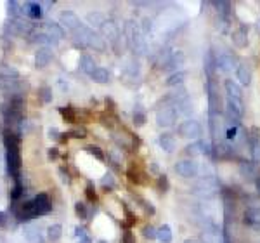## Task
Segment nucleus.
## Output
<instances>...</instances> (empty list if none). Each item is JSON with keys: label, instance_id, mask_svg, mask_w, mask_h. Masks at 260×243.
I'll return each mask as SVG.
<instances>
[{"label": "nucleus", "instance_id": "1", "mask_svg": "<svg viewBox=\"0 0 260 243\" xmlns=\"http://www.w3.org/2000/svg\"><path fill=\"white\" fill-rule=\"evenodd\" d=\"M49 210H50V202H49L47 195L40 193V195L35 196L31 202L24 203L23 207H21V212H18V217L21 221L33 219V217L44 216V214H47Z\"/></svg>", "mask_w": 260, "mask_h": 243}, {"label": "nucleus", "instance_id": "2", "mask_svg": "<svg viewBox=\"0 0 260 243\" xmlns=\"http://www.w3.org/2000/svg\"><path fill=\"white\" fill-rule=\"evenodd\" d=\"M219 191H220V184L213 175H207V177L200 179V181L194 184V188H192V193L205 200L213 198Z\"/></svg>", "mask_w": 260, "mask_h": 243}, {"label": "nucleus", "instance_id": "3", "mask_svg": "<svg viewBox=\"0 0 260 243\" xmlns=\"http://www.w3.org/2000/svg\"><path fill=\"white\" fill-rule=\"evenodd\" d=\"M125 33H127L128 44H130V47H132L134 52H136V54H146V52H148V44H146L144 35H142V32L137 28V24L128 23V26L125 28Z\"/></svg>", "mask_w": 260, "mask_h": 243}, {"label": "nucleus", "instance_id": "4", "mask_svg": "<svg viewBox=\"0 0 260 243\" xmlns=\"http://www.w3.org/2000/svg\"><path fill=\"white\" fill-rule=\"evenodd\" d=\"M207 92H208V110L210 115H219L222 110V101L219 98V90L215 89V83L212 78H208L207 82Z\"/></svg>", "mask_w": 260, "mask_h": 243}, {"label": "nucleus", "instance_id": "5", "mask_svg": "<svg viewBox=\"0 0 260 243\" xmlns=\"http://www.w3.org/2000/svg\"><path fill=\"white\" fill-rule=\"evenodd\" d=\"M184 61H186V57H184V54L180 51H175L172 54H165V56H163V61H161V70L174 71L175 73V71L184 65Z\"/></svg>", "mask_w": 260, "mask_h": 243}, {"label": "nucleus", "instance_id": "6", "mask_svg": "<svg viewBox=\"0 0 260 243\" xmlns=\"http://www.w3.org/2000/svg\"><path fill=\"white\" fill-rule=\"evenodd\" d=\"M179 134L184 139H198L201 136V125L196 120H186L179 125Z\"/></svg>", "mask_w": 260, "mask_h": 243}, {"label": "nucleus", "instance_id": "7", "mask_svg": "<svg viewBox=\"0 0 260 243\" xmlns=\"http://www.w3.org/2000/svg\"><path fill=\"white\" fill-rule=\"evenodd\" d=\"M179 111H175L174 106H165L156 113V124L160 127H172L177 122Z\"/></svg>", "mask_w": 260, "mask_h": 243}, {"label": "nucleus", "instance_id": "8", "mask_svg": "<svg viewBox=\"0 0 260 243\" xmlns=\"http://www.w3.org/2000/svg\"><path fill=\"white\" fill-rule=\"evenodd\" d=\"M175 172L179 175H182V177H194V175L198 174V163L194 160H191V158H187V160H179L175 163Z\"/></svg>", "mask_w": 260, "mask_h": 243}, {"label": "nucleus", "instance_id": "9", "mask_svg": "<svg viewBox=\"0 0 260 243\" xmlns=\"http://www.w3.org/2000/svg\"><path fill=\"white\" fill-rule=\"evenodd\" d=\"M201 243H224V236L215 224L208 223L207 228L203 229V234H201Z\"/></svg>", "mask_w": 260, "mask_h": 243}, {"label": "nucleus", "instance_id": "10", "mask_svg": "<svg viewBox=\"0 0 260 243\" xmlns=\"http://www.w3.org/2000/svg\"><path fill=\"white\" fill-rule=\"evenodd\" d=\"M243 219H245L246 226L253 229H260V205H253V207L246 208Z\"/></svg>", "mask_w": 260, "mask_h": 243}, {"label": "nucleus", "instance_id": "11", "mask_svg": "<svg viewBox=\"0 0 260 243\" xmlns=\"http://www.w3.org/2000/svg\"><path fill=\"white\" fill-rule=\"evenodd\" d=\"M250 151H251V160L253 163H260V134L257 129L251 131V136L248 137Z\"/></svg>", "mask_w": 260, "mask_h": 243}, {"label": "nucleus", "instance_id": "12", "mask_svg": "<svg viewBox=\"0 0 260 243\" xmlns=\"http://www.w3.org/2000/svg\"><path fill=\"white\" fill-rule=\"evenodd\" d=\"M224 87H225V92H228V99H231V101H236V103H243V90L236 82L225 80Z\"/></svg>", "mask_w": 260, "mask_h": 243}, {"label": "nucleus", "instance_id": "13", "mask_svg": "<svg viewBox=\"0 0 260 243\" xmlns=\"http://www.w3.org/2000/svg\"><path fill=\"white\" fill-rule=\"evenodd\" d=\"M217 68H220L222 71H233V70H236L238 68V65H236V59H234L231 54H220L219 57H217Z\"/></svg>", "mask_w": 260, "mask_h": 243}, {"label": "nucleus", "instance_id": "14", "mask_svg": "<svg viewBox=\"0 0 260 243\" xmlns=\"http://www.w3.org/2000/svg\"><path fill=\"white\" fill-rule=\"evenodd\" d=\"M240 174L243 179L251 181V179H257V165L253 162H241L240 163Z\"/></svg>", "mask_w": 260, "mask_h": 243}, {"label": "nucleus", "instance_id": "15", "mask_svg": "<svg viewBox=\"0 0 260 243\" xmlns=\"http://www.w3.org/2000/svg\"><path fill=\"white\" fill-rule=\"evenodd\" d=\"M233 44L240 49L248 45V30L245 26H240L238 30L233 32Z\"/></svg>", "mask_w": 260, "mask_h": 243}, {"label": "nucleus", "instance_id": "16", "mask_svg": "<svg viewBox=\"0 0 260 243\" xmlns=\"http://www.w3.org/2000/svg\"><path fill=\"white\" fill-rule=\"evenodd\" d=\"M61 23L64 24L68 30H71V32H77L78 28H82L80 19H78L77 16L73 14V12H64V14L61 16Z\"/></svg>", "mask_w": 260, "mask_h": 243}, {"label": "nucleus", "instance_id": "17", "mask_svg": "<svg viewBox=\"0 0 260 243\" xmlns=\"http://www.w3.org/2000/svg\"><path fill=\"white\" fill-rule=\"evenodd\" d=\"M236 77H238V80L243 83V85H250V83H251V70H250V66L245 65V63L238 65Z\"/></svg>", "mask_w": 260, "mask_h": 243}, {"label": "nucleus", "instance_id": "18", "mask_svg": "<svg viewBox=\"0 0 260 243\" xmlns=\"http://www.w3.org/2000/svg\"><path fill=\"white\" fill-rule=\"evenodd\" d=\"M158 142H160L163 151H167V153H174L175 148H177V142H175V139L170 136V134H161Z\"/></svg>", "mask_w": 260, "mask_h": 243}, {"label": "nucleus", "instance_id": "19", "mask_svg": "<svg viewBox=\"0 0 260 243\" xmlns=\"http://www.w3.org/2000/svg\"><path fill=\"white\" fill-rule=\"evenodd\" d=\"M213 151H215V157L219 158V160H225V158L233 157V149H231L228 144H222V142H217V144L213 146Z\"/></svg>", "mask_w": 260, "mask_h": 243}, {"label": "nucleus", "instance_id": "20", "mask_svg": "<svg viewBox=\"0 0 260 243\" xmlns=\"http://www.w3.org/2000/svg\"><path fill=\"white\" fill-rule=\"evenodd\" d=\"M184 80H186V73H184V71H175V73H172L170 77L167 78L165 85H169V87H179V85H182Z\"/></svg>", "mask_w": 260, "mask_h": 243}, {"label": "nucleus", "instance_id": "21", "mask_svg": "<svg viewBox=\"0 0 260 243\" xmlns=\"http://www.w3.org/2000/svg\"><path fill=\"white\" fill-rule=\"evenodd\" d=\"M24 11H26V14L33 19H37L42 16V6L39 2H26L24 4Z\"/></svg>", "mask_w": 260, "mask_h": 243}, {"label": "nucleus", "instance_id": "22", "mask_svg": "<svg viewBox=\"0 0 260 243\" xmlns=\"http://www.w3.org/2000/svg\"><path fill=\"white\" fill-rule=\"evenodd\" d=\"M210 132L213 139H219L222 134V124L219 120V115H210Z\"/></svg>", "mask_w": 260, "mask_h": 243}, {"label": "nucleus", "instance_id": "23", "mask_svg": "<svg viewBox=\"0 0 260 243\" xmlns=\"http://www.w3.org/2000/svg\"><path fill=\"white\" fill-rule=\"evenodd\" d=\"M172 229H170V226H167V224H163L161 228H158V231H156V240H160L161 243H170L172 241Z\"/></svg>", "mask_w": 260, "mask_h": 243}, {"label": "nucleus", "instance_id": "24", "mask_svg": "<svg viewBox=\"0 0 260 243\" xmlns=\"http://www.w3.org/2000/svg\"><path fill=\"white\" fill-rule=\"evenodd\" d=\"M50 59H52V52H50L49 49H42V51L37 52L35 63H37V66H45Z\"/></svg>", "mask_w": 260, "mask_h": 243}, {"label": "nucleus", "instance_id": "25", "mask_svg": "<svg viewBox=\"0 0 260 243\" xmlns=\"http://www.w3.org/2000/svg\"><path fill=\"white\" fill-rule=\"evenodd\" d=\"M80 66H82V70L85 71V73H94L95 71V68H98V66H95V63H94V57H90V56H83L82 57V61H80Z\"/></svg>", "mask_w": 260, "mask_h": 243}, {"label": "nucleus", "instance_id": "26", "mask_svg": "<svg viewBox=\"0 0 260 243\" xmlns=\"http://www.w3.org/2000/svg\"><path fill=\"white\" fill-rule=\"evenodd\" d=\"M213 6L217 7V11H219L220 18L228 23V18H229V11H231V4L229 2H224V0H220V2H215Z\"/></svg>", "mask_w": 260, "mask_h": 243}, {"label": "nucleus", "instance_id": "27", "mask_svg": "<svg viewBox=\"0 0 260 243\" xmlns=\"http://www.w3.org/2000/svg\"><path fill=\"white\" fill-rule=\"evenodd\" d=\"M92 78L99 83H106L108 80H110V71H108L106 68H95V71L92 73Z\"/></svg>", "mask_w": 260, "mask_h": 243}, {"label": "nucleus", "instance_id": "28", "mask_svg": "<svg viewBox=\"0 0 260 243\" xmlns=\"http://www.w3.org/2000/svg\"><path fill=\"white\" fill-rule=\"evenodd\" d=\"M186 153L189 155V157H196V155H201V153H203V142H201V141L192 142V144H189L186 148Z\"/></svg>", "mask_w": 260, "mask_h": 243}, {"label": "nucleus", "instance_id": "29", "mask_svg": "<svg viewBox=\"0 0 260 243\" xmlns=\"http://www.w3.org/2000/svg\"><path fill=\"white\" fill-rule=\"evenodd\" d=\"M101 184H103L104 190L111 191V190H115L116 181H115V177H113L111 174H106V175H104V177H103V181H101Z\"/></svg>", "mask_w": 260, "mask_h": 243}, {"label": "nucleus", "instance_id": "30", "mask_svg": "<svg viewBox=\"0 0 260 243\" xmlns=\"http://www.w3.org/2000/svg\"><path fill=\"white\" fill-rule=\"evenodd\" d=\"M177 108L180 110V113H184V115H189V113H192V103L189 98H186L184 101H180L177 104Z\"/></svg>", "mask_w": 260, "mask_h": 243}, {"label": "nucleus", "instance_id": "31", "mask_svg": "<svg viewBox=\"0 0 260 243\" xmlns=\"http://www.w3.org/2000/svg\"><path fill=\"white\" fill-rule=\"evenodd\" d=\"M125 73L130 75V77H136V75H139V63L130 61L127 65V68H125Z\"/></svg>", "mask_w": 260, "mask_h": 243}, {"label": "nucleus", "instance_id": "32", "mask_svg": "<svg viewBox=\"0 0 260 243\" xmlns=\"http://www.w3.org/2000/svg\"><path fill=\"white\" fill-rule=\"evenodd\" d=\"M156 228H153V226H146L144 229H142V234H144L148 240H156Z\"/></svg>", "mask_w": 260, "mask_h": 243}, {"label": "nucleus", "instance_id": "33", "mask_svg": "<svg viewBox=\"0 0 260 243\" xmlns=\"http://www.w3.org/2000/svg\"><path fill=\"white\" fill-rule=\"evenodd\" d=\"M61 233H62V229H61V226H52V228H49V238L50 240H59V236H61Z\"/></svg>", "mask_w": 260, "mask_h": 243}, {"label": "nucleus", "instance_id": "34", "mask_svg": "<svg viewBox=\"0 0 260 243\" xmlns=\"http://www.w3.org/2000/svg\"><path fill=\"white\" fill-rule=\"evenodd\" d=\"M127 175H128V179H130V181H132V183H137V184L141 183V174L137 172V170H136V167H134V165L128 169Z\"/></svg>", "mask_w": 260, "mask_h": 243}, {"label": "nucleus", "instance_id": "35", "mask_svg": "<svg viewBox=\"0 0 260 243\" xmlns=\"http://www.w3.org/2000/svg\"><path fill=\"white\" fill-rule=\"evenodd\" d=\"M87 151H89L90 155H94L98 160H104V153H103V149L101 148H98V146H89L87 148Z\"/></svg>", "mask_w": 260, "mask_h": 243}, {"label": "nucleus", "instance_id": "36", "mask_svg": "<svg viewBox=\"0 0 260 243\" xmlns=\"http://www.w3.org/2000/svg\"><path fill=\"white\" fill-rule=\"evenodd\" d=\"M134 122H136V125H144L146 115H144V113H142L141 110H137L136 113H134Z\"/></svg>", "mask_w": 260, "mask_h": 243}, {"label": "nucleus", "instance_id": "37", "mask_svg": "<svg viewBox=\"0 0 260 243\" xmlns=\"http://www.w3.org/2000/svg\"><path fill=\"white\" fill-rule=\"evenodd\" d=\"M61 115L64 116L68 122H75V113L71 108H61Z\"/></svg>", "mask_w": 260, "mask_h": 243}, {"label": "nucleus", "instance_id": "38", "mask_svg": "<svg viewBox=\"0 0 260 243\" xmlns=\"http://www.w3.org/2000/svg\"><path fill=\"white\" fill-rule=\"evenodd\" d=\"M158 188L165 193V191H169V177L167 175H161L160 179H158Z\"/></svg>", "mask_w": 260, "mask_h": 243}, {"label": "nucleus", "instance_id": "39", "mask_svg": "<svg viewBox=\"0 0 260 243\" xmlns=\"http://www.w3.org/2000/svg\"><path fill=\"white\" fill-rule=\"evenodd\" d=\"M77 234H78V236H80L82 240L85 241V243H90L89 233H87V231H85V229H83V228H77Z\"/></svg>", "mask_w": 260, "mask_h": 243}, {"label": "nucleus", "instance_id": "40", "mask_svg": "<svg viewBox=\"0 0 260 243\" xmlns=\"http://www.w3.org/2000/svg\"><path fill=\"white\" fill-rule=\"evenodd\" d=\"M87 196H89V200H95V198H98V195H95V190H94V184H92V183L87 184Z\"/></svg>", "mask_w": 260, "mask_h": 243}, {"label": "nucleus", "instance_id": "41", "mask_svg": "<svg viewBox=\"0 0 260 243\" xmlns=\"http://www.w3.org/2000/svg\"><path fill=\"white\" fill-rule=\"evenodd\" d=\"M21 193H23V186H21V183H18V184H16V188H14V190H12V200H18L19 198V196H21Z\"/></svg>", "mask_w": 260, "mask_h": 243}, {"label": "nucleus", "instance_id": "42", "mask_svg": "<svg viewBox=\"0 0 260 243\" xmlns=\"http://www.w3.org/2000/svg\"><path fill=\"white\" fill-rule=\"evenodd\" d=\"M77 214L82 217V219H85L87 217V207L83 203H77Z\"/></svg>", "mask_w": 260, "mask_h": 243}, {"label": "nucleus", "instance_id": "43", "mask_svg": "<svg viewBox=\"0 0 260 243\" xmlns=\"http://www.w3.org/2000/svg\"><path fill=\"white\" fill-rule=\"evenodd\" d=\"M142 205H144V210L153 216V214H154V207H153V205L148 203V202H142Z\"/></svg>", "mask_w": 260, "mask_h": 243}, {"label": "nucleus", "instance_id": "44", "mask_svg": "<svg viewBox=\"0 0 260 243\" xmlns=\"http://www.w3.org/2000/svg\"><path fill=\"white\" fill-rule=\"evenodd\" d=\"M123 243H136V241H134V236H132V233H125L123 234Z\"/></svg>", "mask_w": 260, "mask_h": 243}, {"label": "nucleus", "instance_id": "45", "mask_svg": "<svg viewBox=\"0 0 260 243\" xmlns=\"http://www.w3.org/2000/svg\"><path fill=\"white\" fill-rule=\"evenodd\" d=\"M66 136H77V137H83L85 136V131H71V132H68Z\"/></svg>", "mask_w": 260, "mask_h": 243}, {"label": "nucleus", "instance_id": "46", "mask_svg": "<svg viewBox=\"0 0 260 243\" xmlns=\"http://www.w3.org/2000/svg\"><path fill=\"white\" fill-rule=\"evenodd\" d=\"M255 188H257L258 195H260V174L257 175V179H255Z\"/></svg>", "mask_w": 260, "mask_h": 243}, {"label": "nucleus", "instance_id": "47", "mask_svg": "<svg viewBox=\"0 0 260 243\" xmlns=\"http://www.w3.org/2000/svg\"><path fill=\"white\" fill-rule=\"evenodd\" d=\"M50 96H49V89H44V101H49Z\"/></svg>", "mask_w": 260, "mask_h": 243}, {"label": "nucleus", "instance_id": "48", "mask_svg": "<svg viewBox=\"0 0 260 243\" xmlns=\"http://www.w3.org/2000/svg\"><path fill=\"white\" fill-rule=\"evenodd\" d=\"M4 223H6V214H4V212H0V226H2Z\"/></svg>", "mask_w": 260, "mask_h": 243}, {"label": "nucleus", "instance_id": "49", "mask_svg": "<svg viewBox=\"0 0 260 243\" xmlns=\"http://www.w3.org/2000/svg\"><path fill=\"white\" fill-rule=\"evenodd\" d=\"M56 151H57V149H50L49 157H50V158H56V157H57V153H56Z\"/></svg>", "mask_w": 260, "mask_h": 243}, {"label": "nucleus", "instance_id": "50", "mask_svg": "<svg viewBox=\"0 0 260 243\" xmlns=\"http://www.w3.org/2000/svg\"><path fill=\"white\" fill-rule=\"evenodd\" d=\"M184 243H201V241H198V240H186Z\"/></svg>", "mask_w": 260, "mask_h": 243}, {"label": "nucleus", "instance_id": "51", "mask_svg": "<svg viewBox=\"0 0 260 243\" xmlns=\"http://www.w3.org/2000/svg\"><path fill=\"white\" fill-rule=\"evenodd\" d=\"M99 243H106V241H99Z\"/></svg>", "mask_w": 260, "mask_h": 243}]
</instances>
